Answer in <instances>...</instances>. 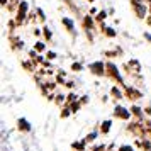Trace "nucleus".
<instances>
[{
	"instance_id": "nucleus-1",
	"label": "nucleus",
	"mask_w": 151,
	"mask_h": 151,
	"mask_svg": "<svg viewBox=\"0 0 151 151\" xmlns=\"http://www.w3.org/2000/svg\"><path fill=\"white\" fill-rule=\"evenodd\" d=\"M116 116L122 117V119H129V112L124 109V107H116Z\"/></svg>"
},
{
	"instance_id": "nucleus-2",
	"label": "nucleus",
	"mask_w": 151,
	"mask_h": 151,
	"mask_svg": "<svg viewBox=\"0 0 151 151\" xmlns=\"http://www.w3.org/2000/svg\"><path fill=\"white\" fill-rule=\"evenodd\" d=\"M19 129H22V131H31V126H29V122L26 121V119H19Z\"/></svg>"
},
{
	"instance_id": "nucleus-3",
	"label": "nucleus",
	"mask_w": 151,
	"mask_h": 151,
	"mask_svg": "<svg viewBox=\"0 0 151 151\" xmlns=\"http://www.w3.org/2000/svg\"><path fill=\"white\" fill-rule=\"evenodd\" d=\"M90 68H92V70H95L93 73H97V75H100V73H102V70H104V66H102V63H93V65H92Z\"/></svg>"
},
{
	"instance_id": "nucleus-4",
	"label": "nucleus",
	"mask_w": 151,
	"mask_h": 151,
	"mask_svg": "<svg viewBox=\"0 0 151 151\" xmlns=\"http://www.w3.org/2000/svg\"><path fill=\"white\" fill-rule=\"evenodd\" d=\"M102 126H104V127H102V132H109V129H110V121H105Z\"/></svg>"
},
{
	"instance_id": "nucleus-5",
	"label": "nucleus",
	"mask_w": 151,
	"mask_h": 151,
	"mask_svg": "<svg viewBox=\"0 0 151 151\" xmlns=\"http://www.w3.org/2000/svg\"><path fill=\"white\" fill-rule=\"evenodd\" d=\"M63 24H65V26H66L68 29H73V22L70 21V19H66V17L63 19Z\"/></svg>"
},
{
	"instance_id": "nucleus-6",
	"label": "nucleus",
	"mask_w": 151,
	"mask_h": 151,
	"mask_svg": "<svg viewBox=\"0 0 151 151\" xmlns=\"http://www.w3.org/2000/svg\"><path fill=\"white\" fill-rule=\"evenodd\" d=\"M95 137H97V132H90L88 136H87V139H85V141H93Z\"/></svg>"
},
{
	"instance_id": "nucleus-7",
	"label": "nucleus",
	"mask_w": 151,
	"mask_h": 151,
	"mask_svg": "<svg viewBox=\"0 0 151 151\" xmlns=\"http://www.w3.org/2000/svg\"><path fill=\"white\" fill-rule=\"evenodd\" d=\"M119 151H134V150H132L131 146H127V144H124V146H121V148H119Z\"/></svg>"
},
{
	"instance_id": "nucleus-8",
	"label": "nucleus",
	"mask_w": 151,
	"mask_h": 151,
	"mask_svg": "<svg viewBox=\"0 0 151 151\" xmlns=\"http://www.w3.org/2000/svg\"><path fill=\"white\" fill-rule=\"evenodd\" d=\"M93 151H104V146H99V148H95Z\"/></svg>"
},
{
	"instance_id": "nucleus-9",
	"label": "nucleus",
	"mask_w": 151,
	"mask_h": 151,
	"mask_svg": "<svg viewBox=\"0 0 151 151\" xmlns=\"http://www.w3.org/2000/svg\"><path fill=\"white\" fill-rule=\"evenodd\" d=\"M146 37H148V39H150V41H151V34H146Z\"/></svg>"
}]
</instances>
